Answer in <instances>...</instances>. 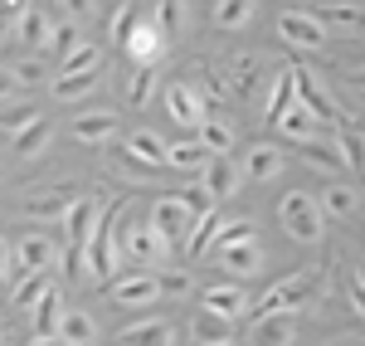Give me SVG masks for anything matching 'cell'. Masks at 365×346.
Segmentation results:
<instances>
[{
	"instance_id": "1",
	"label": "cell",
	"mask_w": 365,
	"mask_h": 346,
	"mask_svg": "<svg viewBox=\"0 0 365 346\" xmlns=\"http://www.w3.org/2000/svg\"><path fill=\"white\" fill-rule=\"evenodd\" d=\"M322 292V263H302L292 278H282L273 288L258 297V307H253V317H278V312H297V307H307L312 297Z\"/></svg>"
},
{
	"instance_id": "2",
	"label": "cell",
	"mask_w": 365,
	"mask_h": 346,
	"mask_svg": "<svg viewBox=\"0 0 365 346\" xmlns=\"http://www.w3.org/2000/svg\"><path fill=\"white\" fill-rule=\"evenodd\" d=\"M278 220H282V230L292 234L297 244H322V234H327L322 200L307 195V190H287V195L278 200Z\"/></svg>"
},
{
	"instance_id": "3",
	"label": "cell",
	"mask_w": 365,
	"mask_h": 346,
	"mask_svg": "<svg viewBox=\"0 0 365 346\" xmlns=\"http://www.w3.org/2000/svg\"><path fill=\"white\" fill-rule=\"evenodd\" d=\"M117 249H122V259H127V263H161L170 244H166L156 230H151V225H137L132 200H122V220H117Z\"/></svg>"
},
{
	"instance_id": "4",
	"label": "cell",
	"mask_w": 365,
	"mask_h": 346,
	"mask_svg": "<svg viewBox=\"0 0 365 346\" xmlns=\"http://www.w3.org/2000/svg\"><path fill=\"white\" fill-rule=\"evenodd\" d=\"M292 73H297V103L307 108L322 127H346V113H341V103L331 98V88L317 78V68H302V63H292Z\"/></svg>"
},
{
	"instance_id": "5",
	"label": "cell",
	"mask_w": 365,
	"mask_h": 346,
	"mask_svg": "<svg viewBox=\"0 0 365 346\" xmlns=\"http://www.w3.org/2000/svg\"><path fill=\"white\" fill-rule=\"evenodd\" d=\"M278 34H282V44H292V49H322L331 29L317 20V10H282Z\"/></svg>"
},
{
	"instance_id": "6",
	"label": "cell",
	"mask_w": 365,
	"mask_h": 346,
	"mask_svg": "<svg viewBox=\"0 0 365 346\" xmlns=\"http://www.w3.org/2000/svg\"><path fill=\"white\" fill-rule=\"evenodd\" d=\"M166 34H161V25L156 20H137L132 25V34L122 39V49H127V58L137 63V68H156L161 58H166Z\"/></svg>"
},
{
	"instance_id": "7",
	"label": "cell",
	"mask_w": 365,
	"mask_h": 346,
	"mask_svg": "<svg viewBox=\"0 0 365 346\" xmlns=\"http://www.w3.org/2000/svg\"><path fill=\"white\" fill-rule=\"evenodd\" d=\"M108 297L117 307H151L161 297V278L156 273H127V278H113L108 283Z\"/></svg>"
},
{
	"instance_id": "8",
	"label": "cell",
	"mask_w": 365,
	"mask_h": 346,
	"mask_svg": "<svg viewBox=\"0 0 365 346\" xmlns=\"http://www.w3.org/2000/svg\"><path fill=\"white\" fill-rule=\"evenodd\" d=\"M161 103H166V113L180 122V127H195L200 132V122L210 117V108L200 103V93L190 83H166V93H161Z\"/></svg>"
},
{
	"instance_id": "9",
	"label": "cell",
	"mask_w": 365,
	"mask_h": 346,
	"mask_svg": "<svg viewBox=\"0 0 365 346\" xmlns=\"http://www.w3.org/2000/svg\"><path fill=\"white\" fill-rule=\"evenodd\" d=\"M190 225H195V215H190V210H185L180 200H175V195H170V200H156V205H151V230L161 234L166 244L185 239V234H190Z\"/></svg>"
},
{
	"instance_id": "10",
	"label": "cell",
	"mask_w": 365,
	"mask_h": 346,
	"mask_svg": "<svg viewBox=\"0 0 365 346\" xmlns=\"http://www.w3.org/2000/svg\"><path fill=\"white\" fill-rule=\"evenodd\" d=\"M117 346H175V327L166 317H137L117 332Z\"/></svg>"
},
{
	"instance_id": "11",
	"label": "cell",
	"mask_w": 365,
	"mask_h": 346,
	"mask_svg": "<svg viewBox=\"0 0 365 346\" xmlns=\"http://www.w3.org/2000/svg\"><path fill=\"white\" fill-rule=\"evenodd\" d=\"M205 190L215 195V200H229V195H239V185H244V166L234 161V156H210V166H205Z\"/></svg>"
},
{
	"instance_id": "12",
	"label": "cell",
	"mask_w": 365,
	"mask_h": 346,
	"mask_svg": "<svg viewBox=\"0 0 365 346\" xmlns=\"http://www.w3.org/2000/svg\"><path fill=\"white\" fill-rule=\"evenodd\" d=\"M103 210H108V205H98V200H73V210H68L63 225H58V230H63V244H78V249H83L88 239H93V230H98V220H103Z\"/></svg>"
},
{
	"instance_id": "13",
	"label": "cell",
	"mask_w": 365,
	"mask_h": 346,
	"mask_svg": "<svg viewBox=\"0 0 365 346\" xmlns=\"http://www.w3.org/2000/svg\"><path fill=\"white\" fill-rule=\"evenodd\" d=\"M58 249H63V234H54V239H49V234H25V239H20V244H15V254H20V259H25V268L29 273H49V268H54V254Z\"/></svg>"
},
{
	"instance_id": "14",
	"label": "cell",
	"mask_w": 365,
	"mask_h": 346,
	"mask_svg": "<svg viewBox=\"0 0 365 346\" xmlns=\"http://www.w3.org/2000/svg\"><path fill=\"white\" fill-rule=\"evenodd\" d=\"M78 142H93V146H108L122 132V122H117V113H108V108H98V113H78L73 117V127H68Z\"/></svg>"
},
{
	"instance_id": "15",
	"label": "cell",
	"mask_w": 365,
	"mask_h": 346,
	"mask_svg": "<svg viewBox=\"0 0 365 346\" xmlns=\"http://www.w3.org/2000/svg\"><path fill=\"white\" fill-rule=\"evenodd\" d=\"M220 263H225L234 278H253L258 268H263V244L258 239H239V244H225V249H215Z\"/></svg>"
},
{
	"instance_id": "16",
	"label": "cell",
	"mask_w": 365,
	"mask_h": 346,
	"mask_svg": "<svg viewBox=\"0 0 365 346\" xmlns=\"http://www.w3.org/2000/svg\"><path fill=\"white\" fill-rule=\"evenodd\" d=\"M205 312H215V317H244L249 312V292L239 288V283H215V288H205Z\"/></svg>"
},
{
	"instance_id": "17",
	"label": "cell",
	"mask_w": 365,
	"mask_h": 346,
	"mask_svg": "<svg viewBox=\"0 0 365 346\" xmlns=\"http://www.w3.org/2000/svg\"><path fill=\"white\" fill-rule=\"evenodd\" d=\"M292 342H297V327L287 312H278V317H253L244 346H292Z\"/></svg>"
},
{
	"instance_id": "18",
	"label": "cell",
	"mask_w": 365,
	"mask_h": 346,
	"mask_svg": "<svg viewBox=\"0 0 365 346\" xmlns=\"http://www.w3.org/2000/svg\"><path fill=\"white\" fill-rule=\"evenodd\" d=\"M278 132L282 137H287V142H317V137H322V132H327V127H322V122H317V117L307 113V108H302V103H292V108H287V113L278 117Z\"/></svg>"
},
{
	"instance_id": "19",
	"label": "cell",
	"mask_w": 365,
	"mask_h": 346,
	"mask_svg": "<svg viewBox=\"0 0 365 346\" xmlns=\"http://www.w3.org/2000/svg\"><path fill=\"white\" fill-rule=\"evenodd\" d=\"M292 103H297V73H292V63H287V68L273 73V88H268V113H263L268 127H278V117L287 113Z\"/></svg>"
},
{
	"instance_id": "20",
	"label": "cell",
	"mask_w": 365,
	"mask_h": 346,
	"mask_svg": "<svg viewBox=\"0 0 365 346\" xmlns=\"http://www.w3.org/2000/svg\"><path fill=\"white\" fill-rule=\"evenodd\" d=\"M239 166H244V180H273L282 171V151L273 142H258V146H249V156Z\"/></svg>"
},
{
	"instance_id": "21",
	"label": "cell",
	"mask_w": 365,
	"mask_h": 346,
	"mask_svg": "<svg viewBox=\"0 0 365 346\" xmlns=\"http://www.w3.org/2000/svg\"><path fill=\"white\" fill-rule=\"evenodd\" d=\"M68 210H73V195H68V190H44V195H29L25 200L29 220H58V225H63Z\"/></svg>"
},
{
	"instance_id": "22",
	"label": "cell",
	"mask_w": 365,
	"mask_h": 346,
	"mask_svg": "<svg viewBox=\"0 0 365 346\" xmlns=\"http://www.w3.org/2000/svg\"><path fill=\"white\" fill-rule=\"evenodd\" d=\"M93 337H98L93 317L78 312V307H63V317H58V342L63 346H93Z\"/></svg>"
},
{
	"instance_id": "23",
	"label": "cell",
	"mask_w": 365,
	"mask_h": 346,
	"mask_svg": "<svg viewBox=\"0 0 365 346\" xmlns=\"http://www.w3.org/2000/svg\"><path fill=\"white\" fill-rule=\"evenodd\" d=\"M98 83H103V68H88V73H58V78H54V98H58V103H78V98H88Z\"/></svg>"
},
{
	"instance_id": "24",
	"label": "cell",
	"mask_w": 365,
	"mask_h": 346,
	"mask_svg": "<svg viewBox=\"0 0 365 346\" xmlns=\"http://www.w3.org/2000/svg\"><path fill=\"white\" fill-rule=\"evenodd\" d=\"M127 151H132L137 161H146L151 171H161V166H166V156H170V146L161 142L156 132H132V137H127Z\"/></svg>"
},
{
	"instance_id": "25",
	"label": "cell",
	"mask_w": 365,
	"mask_h": 346,
	"mask_svg": "<svg viewBox=\"0 0 365 346\" xmlns=\"http://www.w3.org/2000/svg\"><path fill=\"white\" fill-rule=\"evenodd\" d=\"M29 312H34V337H58V317H63V297H58V288H49Z\"/></svg>"
},
{
	"instance_id": "26",
	"label": "cell",
	"mask_w": 365,
	"mask_h": 346,
	"mask_svg": "<svg viewBox=\"0 0 365 346\" xmlns=\"http://www.w3.org/2000/svg\"><path fill=\"white\" fill-rule=\"evenodd\" d=\"M317 20L327 29H346V34H365V10L361 5H322Z\"/></svg>"
},
{
	"instance_id": "27",
	"label": "cell",
	"mask_w": 365,
	"mask_h": 346,
	"mask_svg": "<svg viewBox=\"0 0 365 346\" xmlns=\"http://www.w3.org/2000/svg\"><path fill=\"white\" fill-rule=\"evenodd\" d=\"M166 166H175V171H205L210 166V146L200 142H175L170 146V156H166Z\"/></svg>"
},
{
	"instance_id": "28",
	"label": "cell",
	"mask_w": 365,
	"mask_h": 346,
	"mask_svg": "<svg viewBox=\"0 0 365 346\" xmlns=\"http://www.w3.org/2000/svg\"><path fill=\"white\" fill-rule=\"evenodd\" d=\"M297 156L307 161L312 171H327V175L346 171V161H341V151H336V146H327V142H302V146H297Z\"/></svg>"
},
{
	"instance_id": "29",
	"label": "cell",
	"mask_w": 365,
	"mask_h": 346,
	"mask_svg": "<svg viewBox=\"0 0 365 346\" xmlns=\"http://www.w3.org/2000/svg\"><path fill=\"white\" fill-rule=\"evenodd\" d=\"M190 337H195V346H225V342H234V337H229V317H215V312H200V317L190 322Z\"/></svg>"
},
{
	"instance_id": "30",
	"label": "cell",
	"mask_w": 365,
	"mask_h": 346,
	"mask_svg": "<svg viewBox=\"0 0 365 346\" xmlns=\"http://www.w3.org/2000/svg\"><path fill=\"white\" fill-rule=\"evenodd\" d=\"M225 220H220V210H210V215H195V225L185 234V249H190V259H200L210 244H215V230H220Z\"/></svg>"
},
{
	"instance_id": "31",
	"label": "cell",
	"mask_w": 365,
	"mask_h": 346,
	"mask_svg": "<svg viewBox=\"0 0 365 346\" xmlns=\"http://www.w3.org/2000/svg\"><path fill=\"white\" fill-rule=\"evenodd\" d=\"M341 151V161L351 166V171H361L365 175V137L356 132V127H336V142H331Z\"/></svg>"
},
{
	"instance_id": "32",
	"label": "cell",
	"mask_w": 365,
	"mask_h": 346,
	"mask_svg": "<svg viewBox=\"0 0 365 346\" xmlns=\"http://www.w3.org/2000/svg\"><path fill=\"white\" fill-rule=\"evenodd\" d=\"M49 288H54V278H49V273H25V278L10 288V302H15V307H34Z\"/></svg>"
},
{
	"instance_id": "33",
	"label": "cell",
	"mask_w": 365,
	"mask_h": 346,
	"mask_svg": "<svg viewBox=\"0 0 365 346\" xmlns=\"http://www.w3.org/2000/svg\"><path fill=\"white\" fill-rule=\"evenodd\" d=\"M253 10H258L253 0H220V5H215V25L220 29H244L253 20Z\"/></svg>"
},
{
	"instance_id": "34",
	"label": "cell",
	"mask_w": 365,
	"mask_h": 346,
	"mask_svg": "<svg viewBox=\"0 0 365 346\" xmlns=\"http://www.w3.org/2000/svg\"><path fill=\"white\" fill-rule=\"evenodd\" d=\"M15 34H20L25 44H34V49H44V44L54 39V29H49V15H44V10H29L25 20L15 25Z\"/></svg>"
},
{
	"instance_id": "35",
	"label": "cell",
	"mask_w": 365,
	"mask_h": 346,
	"mask_svg": "<svg viewBox=\"0 0 365 346\" xmlns=\"http://www.w3.org/2000/svg\"><path fill=\"white\" fill-rule=\"evenodd\" d=\"M200 142L210 146V156H229L234 132H229V122H220V117H205V122H200Z\"/></svg>"
},
{
	"instance_id": "36",
	"label": "cell",
	"mask_w": 365,
	"mask_h": 346,
	"mask_svg": "<svg viewBox=\"0 0 365 346\" xmlns=\"http://www.w3.org/2000/svg\"><path fill=\"white\" fill-rule=\"evenodd\" d=\"M185 0H156V25H161V34L166 39H175V34H185Z\"/></svg>"
},
{
	"instance_id": "37",
	"label": "cell",
	"mask_w": 365,
	"mask_h": 346,
	"mask_svg": "<svg viewBox=\"0 0 365 346\" xmlns=\"http://www.w3.org/2000/svg\"><path fill=\"white\" fill-rule=\"evenodd\" d=\"M317 200H322V215H331V220H346V215L356 210V190H351V185H327Z\"/></svg>"
},
{
	"instance_id": "38",
	"label": "cell",
	"mask_w": 365,
	"mask_h": 346,
	"mask_svg": "<svg viewBox=\"0 0 365 346\" xmlns=\"http://www.w3.org/2000/svg\"><path fill=\"white\" fill-rule=\"evenodd\" d=\"M49 142H54V127H49V122L39 117L34 127H25V132L15 137V151H20V156H39V151H44Z\"/></svg>"
},
{
	"instance_id": "39",
	"label": "cell",
	"mask_w": 365,
	"mask_h": 346,
	"mask_svg": "<svg viewBox=\"0 0 365 346\" xmlns=\"http://www.w3.org/2000/svg\"><path fill=\"white\" fill-rule=\"evenodd\" d=\"M88 68H103V49L98 44H78L73 54L58 63V73H88Z\"/></svg>"
},
{
	"instance_id": "40",
	"label": "cell",
	"mask_w": 365,
	"mask_h": 346,
	"mask_svg": "<svg viewBox=\"0 0 365 346\" xmlns=\"http://www.w3.org/2000/svg\"><path fill=\"white\" fill-rule=\"evenodd\" d=\"M39 113H34V103H15V108H5L0 113V132H10V137H20L25 127H34Z\"/></svg>"
},
{
	"instance_id": "41",
	"label": "cell",
	"mask_w": 365,
	"mask_h": 346,
	"mask_svg": "<svg viewBox=\"0 0 365 346\" xmlns=\"http://www.w3.org/2000/svg\"><path fill=\"white\" fill-rule=\"evenodd\" d=\"M151 93H156V68H137V73L127 78V98H132V108H146Z\"/></svg>"
},
{
	"instance_id": "42",
	"label": "cell",
	"mask_w": 365,
	"mask_h": 346,
	"mask_svg": "<svg viewBox=\"0 0 365 346\" xmlns=\"http://www.w3.org/2000/svg\"><path fill=\"white\" fill-rule=\"evenodd\" d=\"M49 49H54V58L63 63V58L78 49V25L73 20H63V25H54V39H49Z\"/></svg>"
},
{
	"instance_id": "43",
	"label": "cell",
	"mask_w": 365,
	"mask_h": 346,
	"mask_svg": "<svg viewBox=\"0 0 365 346\" xmlns=\"http://www.w3.org/2000/svg\"><path fill=\"white\" fill-rule=\"evenodd\" d=\"M175 200L185 205V210H190V215H210V210H215V195H210V190H205V185H185V190H180V195H175Z\"/></svg>"
},
{
	"instance_id": "44",
	"label": "cell",
	"mask_w": 365,
	"mask_h": 346,
	"mask_svg": "<svg viewBox=\"0 0 365 346\" xmlns=\"http://www.w3.org/2000/svg\"><path fill=\"white\" fill-rule=\"evenodd\" d=\"M239 239H253V225L249 220H225V225L215 230V244H210V249H225V244H239Z\"/></svg>"
},
{
	"instance_id": "45",
	"label": "cell",
	"mask_w": 365,
	"mask_h": 346,
	"mask_svg": "<svg viewBox=\"0 0 365 346\" xmlns=\"http://www.w3.org/2000/svg\"><path fill=\"white\" fill-rule=\"evenodd\" d=\"M258 88V58H234V93H253Z\"/></svg>"
},
{
	"instance_id": "46",
	"label": "cell",
	"mask_w": 365,
	"mask_h": 346,
	"mask_svg": "<svg viewBox=\"0 0 365 346\" xmlns=\"http://www.w3.org/2000/svg\"><path fill=\"white\" fill-rule=\"evenodd\" d=\"M341 88H346V93H351V98H356V103L365 108V63H351V68H341Z\"/></svg>"
},
{
	"instance_id": "47",
	"label": "cell",
	"mask_w": 365,
	"mask_h": 346,
	"mask_svg": "<svg viewBox=\"0 0 365 346\" xmlns=\"http://www.w3.org/2000/svg\"><path fill=\"white\" fill-rule=\"evenodd\" d=\"M132 25H137V15H132L127 5H117V10H113V20H108V34H113L117 44H122V39L132 34Z\"/></svg>"
},
{
	"instance_id": "48",
	"label": "cell",
	"mask_w": 365,
	"mask_h": 346,
	"mask_svg": "<svg viewBox=\"0 0 365 346\" xmlns=\"http://www.w3.org/2000/svg\"><path fill=\"white\" fill-rule=\"evenodd\" d=\"M156 278H161V292H166V297H185V292H190V273H180V268L156 273Z\"/></svg>"
},
{
	"instance_id": "49",
	"label": "cell",
	"mask_w": 365,
	"mask_h": 346,
	"mask_svg": "<svg viewBox=\"0 0 365 346\" xmlns=\"http://www.w3.org/2000/svg\"><path fill=\"white\" fill-rule=\"evenodd\" d=\"M25 15H29V0H0V29L20 25Z\"/></svg>"
},
{
	"instance_id": "50",
	"label": "cell",
	"mask_w": 365,
	"mask_h": 346,
	"mask_svg": "<svg viewBox=\"0 0 365 346\" xmlns=\"http://www.w3.org/2000/svg\"><path fill=\"white\" fill-rule=\"evenodd\" d=\"M15 78H20V88L39 83V78H44V63H34V58H25V63H15Z\"/></svg>"
},
{
	"instance_id": "51",
	"label": "cell",
	"mask_w": 365,
	"mask_h": 346,
	"mask_svg": "<svg viewBox=\"0 0 365 346\" xmlns=\"http://www.w3.org/2000/svg\"><path fill=\"white\" fill-rule=\"evenodd\" d=\"M10 263H15V249L0 239V288H5V292H10V283H15V278H10Z\"/></svg>"
},
{
	"instance_id": "52",
	"label": "cell",
	"mask_w": 365,
	"mask_h": 346,
	"mask_svg": "<svg viewBox=\"0 0 365 346\" xmlns=\"http://www.w3.org/2000/svg\"><path fill=\"white\" fill-rule=\"evenodd\" d=\"M117 166H122L127 175H151V166H146V161H137L132 151H122V156H117Z\"/></svg>"
},
{
	"instance_id": "53",
	"label": "cell",
	"mask_w": 365,
	"mask_h": 346,
	"mask_svg": "<svg viewBox=\"0 0 365 346\" xmlns=\"http://www.w3.org/2000/svg\"><path fill=\"white\" fill-rule=\"evenodd\" d=\"M63 10H68V20H88L93 15V0H63Z\"/></svg>"
},
{
	"instance_id": "54",
	"label": "cell",
	"mask_w": 365,
	"mask_h": 346,
	"mask_svg": "<svg viewBox=\"0 0 365 346\" xmlns=\"http://www.w3.org/2000/svg\"><path fill=\"white\" fill-rule=\"evenodd\" d=\"M15 88H20V78H15V68H10V63H0V98H10Z\"/></svg>"
},
{
	"instance_id": "55",
	"label": "cell",
	"mask_w": 365,
	"mask_h": 346,
	"mask_svg": "<svg viewBox=\"0 0 365 346\" xmlns=\"http://www.w3.org/2000/svg\"><path fill=\"white\" fill-rule=\"evenodd\" d=\"M351 307L365 317V283H361V278H351Z\"/></svg>"
},
{
	"instance_id": "56",
	"label": "cell",
	"mask_w": 365,
	"mask_h": 346,
	"mask_svg": "<svg viewBox=\"0 0 365 346\" xmlns=\"http://www.w3.org/2000/svg\"><path fill=\"white\" fill-rule=\"evenodd\" d=\"M29 346H63V342H58V337H34Z\"/></svg>"
},
{
	"instance_id": "57",
	"label": "cell",
	"mask_w": 365,
	"mask_h": 346,
	"mask_svg": "<svg viewBox=\"0 0 365 346\" xmlns=\"http://www.w3.org/2000/svg\"><path fill=\"white\" fill-rule=\"evenodd\" d=\"M356 278H361V283H365V263H356Z\"/></svg>"
},
{
	"instance_id": "58",
	"label": "cell",
	"mask_w": 365,
	"mask_h": 346,
	"mask_svg": "<svg viewBox=\"0 0 365 346\" xmlns=\"http://www.w3.org/2000/svg\"><path fill=\"white\" fill-rule=\"evenodd\" d=\"M225 346H239V342H225Z\"/></svg>"
},
{
	"instance_id": "59",
	"label": "cell",
	"mask_w": 365,
	"mask_h": 346,
	"mask_svg": "<svg viewBox=\"0 0 365 346\" xmlns=\"http://www.w3.org/2000/svg\"><path fill=\"white\" fill-rule=\"evenodd\" d=\"M0 342H5V332H0Z\"/></svg>"
}]
</instances>
